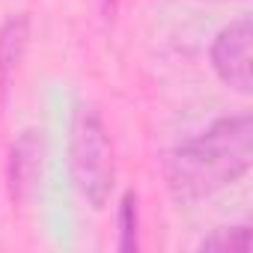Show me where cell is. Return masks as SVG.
<instances>
[{
    "label": "cell",
    "instance_id": "1",
    "mask_svg": "<svg viewBox=\"0 0 253 253\" xmlns=\"http://www.w3.org/2000/svg\"><path fill=\"white\" fill-rule=\"evenodd\" d=\"M253 164V119L223 116L176 146L167 158V188L176 203H200L247 176Z\"/></svg>",
    "mask_w": 253,
    "mask_h": 253
},
{
    "label": "cell",
    "instance_id": "2",
    "mask_svg": "<svg viewBox=\"0 0 253 253\" xmlns=\"http://www.w3.org/2000/svg\"><path fill=\"white\" fill-rule=\"evenodd\" d=\"M69 173L78 194L92 206L104 209L116 185V164L107 125L89 104H78L69 125Z\"/></svg>",
    "mask_w": 253,
    "mask_h": 253
},
{
    "label": "cell",
    "instance_id": "3",
    "mask_svg": "<svg viewBox=\"0 0 253 253\" xmlns=\"http://www.w3.org/2000/svg\"><path fill=\"white\" fill-rule=\"evenodd\" d=\"M250 39H253L250 18H238L226 24L209 48L214 75L241 95L250 92Z\"/></svg>",
    "mask_w": 253,
    "mask_h": 253
},
{
    "label": "cell",
    "instance_id": "4",
    "mask_svg": "<svg viewBox=\"0 0 253 253\" xmlns=\"http://www.w3.org/2000/svg\"><path fill=\"white\" fill-rule=\"evenodd\" d=\"M42 155H45L42 131L27 128L15 137L9 149V164H6V182H9L12 203H24L36 191L39 176H42Z\"/></svg>",
    "mask_w": 253,
    "mask_h": 253
},
{
    "label": "cell",
    "instance_id": "5",
    "mask_svg": "<svg viewBox=\"0 0 253 253\" xmlns=\"http://www.w3.org/2000/svg\"><path fill=\"white\" fill-rule=\"evenodd\" d=\"M30 42V18L9 15L0 27V89H6Z\"/></svg>",
    "mask_w": 253,
    "mask_h": 253
},
{
    "label": "cell",
    "instance_id": "6",
    "mask_svg": "<svg viewBox=\"0 0 253 253\" xmlns=\"http://www.w3.org/2000/svg\"><path fill=\"white\" fill-rule=\"evenodd\" d=\"M116 226H119V241L116 247L122 253H131L140 247V211H137V194L125 191L119 200V211H116Z\"/></svg>",
    "mask_w": 253,
    "mask_h": 253
},
{
    "label": "cell",
    "instance_id": "7",
    "mask_svg": "<svg viewBox=\"0 0 253 253\" xmlns=\"http://www.w3.org/2000/svg\"><path fill=\"white\" fill-rule=\"evenodd\" d=\"M200 250L214 253H247L250 250V226H220L200 241Z\"/></svg>",
    "mask_w": 253,
    "mask_h": 253
}]
</instances>
